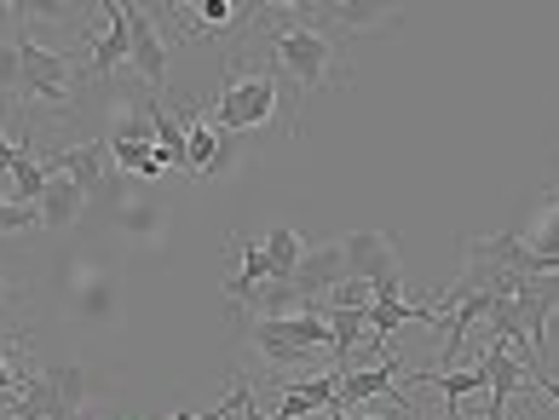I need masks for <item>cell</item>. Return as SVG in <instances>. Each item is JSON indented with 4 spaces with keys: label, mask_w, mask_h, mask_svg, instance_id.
I'll use <instances>...</instances> for the list:
<instances>
[{
    "label": "cell",
    "mask_w": 559,
    "mask_h": 420,
    "mask_svg": "<svg viewBox=\"0 0 559 420\" xmlns=\"http://www.w3.org/2000/svg\"><path fill=\"white\" fill-rule=\"evenodd\" d=\"M17 144H24V151H17V167H12V202L40 207V196H47V167H40L29 139H17Z\"/></svg>",
    "instance_id": "e0dca14e"
},
{
    "label": "cell",
    "mask_w": 559,
    "mask_h": 420,
    "mask_svg": "<svg viewBox=\"0 0 559 420\" xmlns=\"http://www.w3.org/2000/svg\"><path fill=\"white\" fill-rule=\"evenodd\" d=\"M248 12V7H242ZM295 12V7H288ZM254 24V17H248ZM265 47H272L277 58V70L300 87V98L312 93V87H346V35L335 29H306V24H288V29H272L265 35Z\"/></svg>",
    "instance_id": "6da1fadb"
},
{
    "label": "cell",
    "mask_w": 559,
    "mask_h": 420,
    "mask_svg": "<svg viewBox=\"0 0 559 420\" xmlns=\"http://www.w3.org/2000/svg\"><path fill=\"white\" fill-rule=\"evenodd\" d=\"M40 167H47V179H52V173H64V179H75L87 196H98V184H105V173H110V144H98V139H87V144H64V151L40 156Z\"/></svg>",
    "instance_id": "ba28073f"
},
{
    "label": "cell",
    "mask_w": 559,
    "mask_h": 420,
    "mask_svg": "<svg viewBox=\"0 0 559 420\" xmlns=\"http://www.w3.org/2000/svg\"><path fill=\"white\" fill-rule=\"evenodd\" d=\"M248 404H254V386H248L242 374H237V381H231V392H225V397H219V404H214L209 415H174V420H225V415H237V409H248Z\"/></svg>",
    "instance_id": "ffe728a7"
},
{
    "label": "cell",
    "mask_w": 559,
    "mask_h": 420,
    "mask_svg": "<svg viewBox=\"0 0 559 420\" xmlns=\"http://www.w3.org/2000/svg\"><path fill=\"white\" fill-rule=\"evenodd\" d=\"M81 207H87V191H81L75 179L52 173V179H47V196H40V225L64 230V225H75V219H81Z\"/></svg>",
    "instance_id": "9a60e30c"
},
{
    "label": "cell",
    "mask_w": 559,
    "mask_h": 420,
    "mask_svg": "<svg viewBox=\"0 0 559 420\" xmlns=\"http://www.w3.org/2000/svg\"><path fill=\"white\" fill-rule=\"evenodd\" d=\"M144 121H151V133H156V151L168 156V167H191V156H185V121L168 110V104H162L156 93H151V104H144Z\"/></svg>",
    "instance_id": "2e32d148"
},
{
    "label": "cell",
    "mask_w": 559,
    "mask_h": 420,
    "mask_svg": "<svg viewBox=\"0 0 559 420\" xmlns=\"http://www.w3.org/2000/svg\"><path fill=\"white\" fill-rule=\"evenodd\" d=\"M110 161L121 173H144V179L168 173V156H162L156 144H139V139H110Z\"/></svg>",
    "instance_id": "ac0fdd59"
},
{
    "label": "cell",
    "mask_w": 559,
    "mask_h": 420,
    "mask_svg": "<svg viewBox=\"0 0 559 420\" xmlns=\"http://www.w3.org/2000/svg\"><path fill=\"white\" fill-rule=\"evenodd\" d=\"M105 17H110V29L105 35H98L93 40V58H87V64H93V75L98 81H110L121 64H128V58H133V29H128V0H105Z\"/></svg>",
    "instance_id": "7c38bea8"
},
{
    "label": "cell",
    "mask_w": 559,
    "mask_h": 420,
    "mask_svg": "<svg viewBox=\"0 0 559 420\" xmlns=\"http://www.w3.org/2000/svg\"><path fill=\"white\" fill-rule=\"evenodd\" d=\"M237 156H242V133H225V128H219V156H214V167H209V179L231 173V167H237Z\"/></svg>",
    "instance_id": "7402d4cb"
},
{
    "label": "cell",
    "mask_w": 559,
    "mask_h": 420,
    "mask_svg": "<svg viewBox=\"0 0 559 420\" xmlns=\"http://www.w3.org/2000/svg\"><path fill=\"white\" fill-rule=\"evenodd\" d=\"M248 340L265 363H306L329 346V317L323 311H295V317H254L248 323Z\"/></svg>",
    "instance_id": "277c9868"
},
{
    "label": "cell",
    "mask_w": 559,
    "mask_h": 420,
    "mask_svg": "<svg viewBox=\"0 0 559 420\" xmlns=\"http://www.w3.org/2000/svg\"><path fill=\"white\" fill-rule=\"evenodd\" d=\"M265 254H272V271H277L272 283H295V271H300V260H306V242H300V230L277 225L272 237H265Z\"/></svg>",
    "instance_id": "d6986e66"
},
{
    "label": "cell",
    "mask_w": 559,
    "mask_h": 420,
    "mask_svg": "<svg viewBox=\"0 0 559 420\" xmlns=\"http://www.w3.org/2000/svg\"><path fill=\"white\" fill-rule=\"evenodd\" d=\"M399 374H404V351H392V357H381L376 369H358V374H346L341 381V404H335V415H352L358 404H381V397L399 386Z\"/></svg>",
    "instance_id": "30bf717a"
},
{
    "label": "cell",
    "mask_w": 559,
    "mask_h": 420,
    "mask_svg": "<svg viewBox=\"0 0 559 420\" xmlns=\"http://www.w3.org/2000/svg\"><path fill=\"white\" fill-rule=\"evenodd\" d=\"M17 151H24V144H7V133H0V184H7V173L17 167Z\"/></svg>",
    "instance_id": "603a6c76"
},
{
    "label": "cell",
    "mask_w": 559,
    "mask_h": 420,
    "mask_svg": "<svg viewBox=\"0 0 559 420\" xmlns=\"http://www.w3.org/2000/svg\"><path fill=\"white\" fill-rule=\"evenodd\" d=\"M346 248V277L352 283H369L376 300H404V265H399V242L386 230H352L341 237Z\"/></svg>",
    "instance_id": "5b68a950"
},
{
    "label": "cell",
    "mask_w": 559,
    "mask_h": 420,
    "mask_svg": "<svg viewBox=\"0 0 559 420\" xmlns=\"http://www.w3.org/2000/svg\"><path fill=\"white\" fill-rule=\"evenodd\" d=\"M525 248L531 254H548V260H559V179H554V191L531 207V219H525Z\"/></svg>",
    "instance_id": "5bb4252c"
},
{
    "label": "cell",
    "mask_w": 559,
    "mask_h": 420,
    "mask_svg": "<svg viewBox=\"0 0 559 420\" xmlns=\"http://www.w3.org/2000/svg\"><path fill=\"white\" fill-rule=\"evenodd\" d=\"M231 254H237L242 265L231 271V283H225V293H231V300L242 305L248 293H254L260 283H272L277 271H272V254H265V242H248V237H237V242H231Z\"/></svg>",
    "instance_id": "4fadbf2b"
},
{
    "label": "cell",
    "mask_w": 559,
    "mask_h": 420,
    "mask_svg": "<svg viewBox=\"0 0 559 420\" xmlns=\"http://www.w3.org/2000/svg\"><path fill=\"white\" fill-rule=\"evenodd\" d=\"M341 381H346L341 369L318 374V381H283L277 420H300V415H312V409H329V415H335V404H341Z\"/></svg>",
    "instance_id": "8fae6325"
},
{
    "label": "cell",
    "mask_w": 559,
    "mask_h": 420,
    "mask_svg": "<svg viewBox=\"0 0 559 420\" xmlns=\"http://www.w3.org/2000/svg\"><path fill=\"white\" fill-rule=\"evenodd\" d=\"M341 283H352L346 277V248L341 242H318V248H306V260L295 271V283H288V293H295L300 311H323V300Z\"/></svg>",
    "instance_id": "8992f818"
},
{
    "label": "cell",
    "mask_w": 559,
    "mask_h": 420,
    "mask_svg": "<svg viewBox=\"0 0 559 420\" xmlns=\"http://www.w3.org/2000/svg\"><path fill=\"white\" fill-rule=\"evenodd\" d=\"M7 17H12V7H0V35H7Z\"/></svg>",
    "instance_id": "d4e9b609"
},
{
    "label": "cell",
    "mask_w": 559,
    "mask_h": 420,
    "mask_svg": "<svg viewBox=\"0 0 559 420\" xmlns=\"http://www.w3.org/2000/svg\"><path fill=\"white\" fill-rule=\"evenodd\" d=\"M40 225V207L24 202H0V230H35Z\"/></svg>",
    "instance_id": "44dd1931"
},
{
    "label": "cell",
    "mask_w": 559,
    "mask_h": 420,
    "mask_svg": "<svg viewBox=\"0 0 559 420\" xmlns=\"http://www.w3.org/2000/svg\"><path fill=\"white\" fill-rule=\"evenodd\" d=\"M485 381H490V404H485V420H502L513 409V397L525 392V357L513 351V340H502V334H490L485 346Z\"/></svg>",
    "instance_id": "52a82bcc"
},
{
    "label": "cell",
    "mask_w": 559,
    "mask_h": 420,
    "mask_svg": "<svg viewBox=\"0 0 559 420\" xmlns=\"http://www.w3.org/2000/svg\"><path fill=\"white\" fill-rule=\"evenodd\" d=\"M128 29H133V64L144 75V87L162 93V81H168V47H162V24L151 7H133L128 0Z\"/></svg>",
    "instance_id": "9c48e42d"
},
{
    "label": "cell",
    "mask_w": 559,
    "mask_h": 420,
    "mask_svg": "<svg viewBox=\"0 0 559 420\" xmlns=\"http://www.w3.org/2000/svg\"><path fill=\"white\" fill-rule=\"evenodd\" d=\"M0 202H7V184H0Z\"/></svg>",
    "instance_id": "484cf974"
},
{
    "label": "cell",
    "mask_w": 559,
    "mask_h": 420,
    "mask_svg": "<svg viewBox=\"0 0 559 420\" xmlns=\"http://www.w3.org/2000/svg\"><path fill=\"white\" fill-rule=\"evenodd\" d=\"M17 104H52V110H70L75 104L70 58L40 47L35 35H17Z\"/></svg>",
    "instance_id": "3957f363"
},
{
    "label": "cell",
    "mask_w": 559,
    "mask_h": 420,
    "mask_svg": "<svg viewBox=\"0 0 559 420\" xmlns=\"http://www.w3.org/2000/svg\"><path fill=\"white\" fill-rule=\"evenodd\" d=\"M283 70H237L231 64V81L219 87V98H214V110H209V121L214 128H225V133H260L265 121H272L277 110L288 116V133H300L295 128V110L283 104Z\"/></svg>",
    "instance_id": "7a4b0ae2"
},
{
    "label": "cell",
    "mask_w": 559,
    "mask_h": 420,
    "mask_svg": "<svg viewBox=\"0 0 559 420\" xmlns=\"http://www.w3.org/2000/svg\"><path fill=\"white\" fill-rule=\"evenodd\" d=\"M12 351H17V346H12V340H0V363H7V357H12Z\"/></svg>",
    "instance_id": "cb8c5ba5"
}]
</instances>
